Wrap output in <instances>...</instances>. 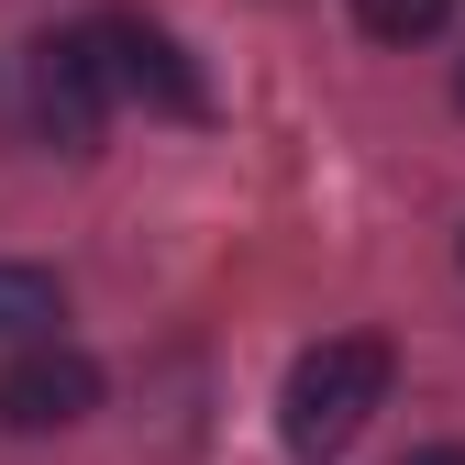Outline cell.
<instances>
[{"label": "cell", "instance_id": "277c9868", "mask_svg": "<svg viewBox=\"0 0 465 465\" xmlns=\"http://www.w3.org/2000/svg\"><path fill=\"white\" fill-rule=\"evenodd\" d=\"M100 67H111V89H134L144 111H166V123H200L211 111L200 67L178 55V34H155V23H100Z\"/></svg>", "mask_w": 465, "mask_h": 465}, {"label": "cell", "instance_id": "7a4b0ae2", "mask_svg": "<svg viewBox=\"0 0 465 465\" xmlns=\"http://www.w3.org/2000/svg\"><path fill=\"white\" fill-rule=\"evenodd\" d=\"M34 123L55 155H89L111 123V67H100V34H45L34 45Z\"/></svg>", "mask_w": 465, "mask_h": 465}, {"label": "cell", "instance_id": "3957f363", "mask_svg": "<svg viewBox=\"0 0 465 465\" xmlns=\"http://www.w3.org/2000/svg\"><path fill=\"white\" fill-rule=\"evenodd\" d=\"M100 411V366L78 355V343H34V355L0 366V421L12 432H67Z\"/></svg>", "mask_w": 465, "mask_h": 465}, {"label": "cell", "instance_id": "52a82bcc", "mask_svg": "<svg viewBox=\"0 0 465 465\" xmlns=\"http://www.w3.org/2000/svg\"><path fill=\"white\" fill-rule=\"evenodd\" d=\"M399 465H465V443H411Z\"/></svg>", "mask_w": 465, "mask_h": 465}, {"label": "cell", "instance_id": "8992f818", "mask_svg": "<svg viewBox=\"0 0 465 465\" xmlns=\"http://www.w3.org/2000/svg\"><path fill=\"white\" fill-rule=\"evenodd\" d=\"M454 23V0H355V34L366 45H432Z\"/></svg>", "mask_w": 465, "mask_h": 465}, {"label": "cell", "instance_id": "6da1fadb", "mask_svg": "<svg viewBox=\"0 0 465 465\" xmlns=\"http://www.w3.org/2000/svg\"><path fill=\"white\" fill-rule=\"evenodd\" d=\"M377 411H388V343L377 332L311 343V355L288 366V388H277V432L300 443V454H343Z\"/></svg>", "mask_w": 465, "mask_h": 465}, {"label": "cell", "instance_id": "ba28073f", "mask_svg": "<svg viewBox=\"0 0 465 465\" xmlns=\"http://www.w3.org/2000/svg\"><path fill=\"white\" fill-rule=\"evenodd\" d=\"M454 100H465V67H454Z\"/></svg>", "mask_w": 465, "mask_h": 465}, {"label": "cell", "instance_id": "5b68a950", "mask_svg": "<svg viewBox=\"0 0 465 465\" xmlns=\"http://www.w3.org/2000/svg\"><path fill=\"white\" fill-rule=\"evenodd\" d=\"M55 322H67L55 277H45V266H12V255H0V332H12V343H23V332H45V343H55Z\"/></svg>", "mask_w": 465, "mask_h": 465}]
</instances>
